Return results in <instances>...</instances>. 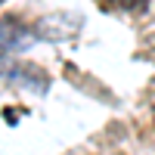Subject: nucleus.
Here are the masks:
<instances>
[{
    "instance_id": "f257e3e1",
    "label": "nucleus",
    "mask_w": 155,
    "mask_h": 155,
    "mask_svg": "<svg viewBox=\"0 0 155 155\" xmlns=\"http://www.w3.org/2000/svg\"><path fill=\"white\" fill-rule=\"evenodd\" d=\"M115 9H127V12H146V0H106Z\"/></svg>"
},
{
    "instance_id": "f03ea898",
    "label": "nucleus",
    "mask_w": 155,
    "mask_h": 155,
    "mask_svg": "<svg viewBox=\"0 0 155 155\" xmlns=\"http://www.w3.org/2000/svg\"><path fill=\"white\" fill-rule=\"evenodd\" d=\"M149 44H152V47H155V34H152V37H149Z\"/></svg>"
}]
</instances>
